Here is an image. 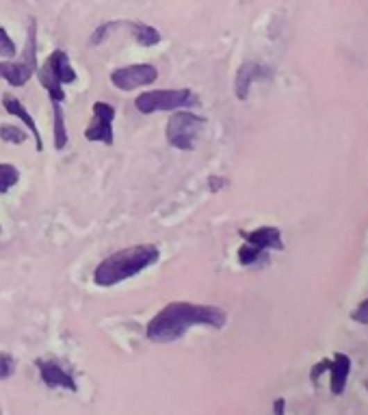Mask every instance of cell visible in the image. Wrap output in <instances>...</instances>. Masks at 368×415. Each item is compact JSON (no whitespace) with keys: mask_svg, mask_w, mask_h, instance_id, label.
<instances>
[{"mask_svg":"<svg viewBox=\"0 0 368 415\" xmlns=\"http://www.w3.org/2000/svg\"><path fill=\"white\" fill-rule=\"evenodd\" d=\"M228 323L226 310L217 305H199L187 300H174L165 305L145 327V335L154 344H172L193 327L224 329Z\"/></svg>","mask_w":368,"mask_h":415,"instance_id":"obj_1","label":"cell"},{"mask_svg":"<svg viewBox=\"0 0 368 415\" xmlns=\"http://www.w3.org/2000/svg\"><path fill=\"white\" fill-rule=\"evenodd\" d=\"M160 260V249L156 244H133V247L119 249L106 255L94 271V284L100 288H113L122 281L131 279L145 269L154 266Z\"/></svg>","mask_w":368,"mask_h":415,"instance_id":"obj_2","label":"cell"},{"mask_svg":"<svg viewBox=\"0 0 368 415\" xmlns=\"http://www.w3.org/2000/svg\"><path fill=\"white\" fill-rule=\"evenodd\" d=\"M37 81L46 89L50 102H65V85L76 83V69L72 67L65 50L50 52L48 59L37 67Z\"/></svg>","mask_w":368,"mask_h":415,"instance_id":"obj_3","label":"cell"},{"mask_svg":"<svg viewBox=\"0 0 368 415\" xmlns=\"http://www.w3.org/2000/svg\"><path fill=\"white\" fill-rule=\"evenodd\" d=\"M204 128L206 117L197 115L189 108H178L172 110L167 126H165V137H167V143L180 149V152H191V149H195V141L199 139Z\"/></svg>","mask_w":368,"mask_h":415,"instance_id":"obj_4","label":"cell"},{"mask_svg":"<svg viewBox=\"0 0 368 415\" xmlns=\"http://www.w3.org/2000/svg\"><path fill=\"white\" fill-rule=\"evenodd\" d=\"M199 98L191 89H154V91H143L137 96L135 106L141 115H152V112L162 110H178V108H191L197 106Z\"/></svg>","mask_w":368,"mask_h":415,"instance_id":"obj_5","label":"cell"},{"mask_svg":"<svg viewBox=\"0 0 368 415\" xmlns=\"http://www.w3.org/2000/svg\"><path fill=\"white\" fill-rule=\"evenodd\" d=\"M117 110L113 104L108 102H94V110H91V121L85 130V139L91 143H104L113 145L115 143V132H113V121H115Z\"/></svg>","mask_w":368,"mask_h":415,"instance_id":"obj_6","label":"cell"},{"mask_svg":"<svg viewBox=\"0 0 368 415\" xmlns=\"http://www.w3.org/2000/svg\"><path fill=\"white\" fill-rule=\"evenodd\" d=\"M158 81V69L152 63H135L110 71V83L119 91H135Z\"/></svg>","mask_w":368,"mask_h":415,"instance_id":"obj_7","label":"cell"},{"mask_svg":"<svg viewBox=\"0 0 368 415\" xmlns=\"http://www.w3.org/2000/svg\"><path fill=\"white\" fill-rule=\"evenodd\" d=\"M273 78V69L262 65V63H256V61H245L236 71V78H234V93H236V100L245 102L249 98V89L253 83H260V81H269Z\"/></svg>","mask_w":368,"mask_h":415,"instance_id":"obj_8","label":"cell"},{"mask_svg":"<svg viewBox=\"0 0 368 415\" xmlns=\"http://www.w3.org/2000/svg\"><path fill=\"white\" fill-rule=\"evenodd\" d=\"M37 370H40V379L50 389H67V391H78V385L74 381V376L57 362L52 359H37Z\"/></svg>","mask_w":368,"mask_h":415,"instance_id":"obj_9","label":"cell"},{"mask_svg":"<svg viewBox=\"0 0 368 415\" xmlns=\"http://www.w3.org/2000/svg\"><path fill=\"white\" fill-rule=\"evenodd\" d=\"M245 242L253 244V247L262 249V251H284V238L282 232L278 228H273V225H262V228H258L253 232H245L241 230L238 232Z\"/></svg>","mask_w":368,"mask_h":415,"instance_id":"obj_10","label":"cell"},{"mask_svg":"<svg viewBox=\"0 0 368 415\" xmlns=\"http://www.w3.org/2000/svg\"><path fill=\"white\" fill-rule=\"evenodd\" d=\"M40 65L31 63L24 56H20V61H0V81H7L11 87H24L33 76Z\"/></svg>","mask_w":368,"mask_h":415,"instance_id":"obj_11","label":"cell"},{"mask_svg":"<svg viewBox=\"0 0 368 415\" xmlns=\"http://www.w3.org/2000/svg\"><path fill=\"white\" fill-rule=\"evenodd\" d=\"M3 106H5V110L9 112L11 117H15V119H20L22 124H24V128L31 132L33 135V139H35V149L37 152H44V139H42V132H40V128H37V124H35V119H33V115L26 110V106L17 100V98H13V96H3Z\"/></svg>","mask_w":368,"mask_h":415,"instance_id":"obj_12","label":"cell"},{"mask_svg":"<svg viewBox=\"0 0 368 415\" xmlns=\"http://www.w3.org/2000/svg\"><path fill=\"white\" fill-rule=\"evenodd\" d=\"M329 387L334 396H342L346 389L349 374H351V357L344 353H336L329 359Z\"/></svg>","mask_w":368,"mask_h":415,"instance_id":"obj_13","label":"cell"},{"mask_svg":"<svg viewBox=\"0 0 368 415\" xmlns=\"http://www.w3.org/2000/svg\"><path fill=\"white\" fill-rule=\"evenodd\" d=\"M119 28H126L133 40L143 48H154L162 42V35L158 33V28L139 20H119Z\"/></svg>","mask_w":368,"mask_h":415,"instance_id":"obj_14","label":"cell"},{"mask_svg":"<svg viewBox=\"0 0 368 415\" xmlns=\"http://www.w3.org/2000/svg\"><path fill=\"white\" fill-rule=\"evenodd\" d=\"M52 115H54V126H52V137H54V149L63 152L67 147V128H65V115H63V106L61 102H52Z\"/></svg>","mask_w":368,"mask_h":415,"instance_id":"obj_15","label":"cell"},{"mask_svg":"<svg viewBox=\"0 0 368 415\" xmlns=\"http://www.w3.org/2000/svg\"><path fill=\"white\" fill-rule=\"evenodd\" d=\"M267 260H269L267 251L253 247V244H249V242L241 244V249H238V264H241V266H253V264L267 262Z\"/></svg>","mask_w":368,"mask_h":415,"instance_id":"obj_16","label":"cell"},{"mask_svg":"<svg viewBox=\"0 0 368 415\" xmlns=\"http://www.w3.org/2000/svg\"><path fill=\"white\" fill-rule=\"evenodd\" d=\"M20 182V171L17 167L9 164V162H0V195L9 193L13 186H17Z\"/></svg>","mask_w":368,"mask_h":415,"instance_id":"obj_17","label":"cell"},{"mask_svg":"<svg viewBox=\"0 0 368 415\" xmlns=\"http://www.w3.org/2000/svg\"><path fill=\"white\" fill-rule=\"evenodd\" d=\"M119 28V20H108V22H104V24H100L94 33H91V37H89V46L91 48H96V46H100V44H104L110 35H113V31H117Z\"/></svg>","mask_w":368,"mask_h":415,"instance_id":"obj_18","label":"cell"},{"mask_svg":"<svg viewBox=\"0 0 368 415\" xmlns=\"http://www.w3.org/2000/svg\"><path fill=\"white\" fill-rule=\"evenodd\" d=\"M0 141L11 143V145H22L26 141V130L13 124H3L0 126Z\"/></svg>","mask_w":368,"mask_h":415,"instance_id":"obj_19","label":"cell"},{"mask_svg":"<svg viewBox=\"0 0 368 415\" xmlns=\"http://www.w3.org/2000/svg\"><path fill=\"white\" fill-rule=\"evenodd\" d=\"M15 54H17L15 42L9 37V33L0 26V56H3V59H13Z\"/></svg>","mask_w":368,"mask_h":415,"instance_id":"obj_20","label":"cell"},{"mask_svg":"<svg viewBox=\"0 0 368 415\" xmlns=\"http://www.w3.org/2000/svg\"><path fill=\"white\" fill-rule=\"evenodd\" d=\"M15 374V359L9 353H0V381H7Z\"/></svg>","mask_w":368,"mask_h":415,"instance_id":"obj_21","label":"cell"},{"mask_svg":"<svg viewBox=\"0 0 368 415\" xmlns=\"http://www.w3.org/2000/svg\"><path fill=\"white\" fill-rule=\"evenodd\" d=\"M351 320H356L360 325H368V298H364L362 303L351 312Z\"/></svg>","mask_w":368,"mask_h":415,"instance_id":"obj_22","label":"cell"},{"mask_svg":"<svg viewBox=\"0 0 368 415\" xmlns=\"http://www.w3.org/2000/svg\"><path fill=\"white\" fill-rule=\"evenodd\" d=\"M329 370V359H321L315 368H312V372H310V381L312 383H319V379H321V374H325Z\"/></svg>","mask_w":368,"mask_h":415,"instance_id":"obj_23","label":"cell"},{"mask_svg":"<svg viewBox=\"0 0 368 415\" xmlns=\"http://www.w3.org/2000/svg\"><path fill=\"white\" fill-rule=\"evenodd\" d=\"M208 186H210V193H219L221 188L228 186V180L219 178V176H210V180H208Z\"/></svg>","mask_w":368,"mask_h":415,"instance_id":"obj_24","label":"cell"},{"mask_svg":"<svg viewBox=\"0 0 368 415\" xmlns=\"http://www.w3.org/2000/svg\"><path fill=\"white\" fill-rule=\"evenodd\" d=\"M273 413H284V398H278L273 405Z\"/></svg>","mask_w":368,"mask_h":415,"instance_id":"obj_25","label":"cell"},{"mask_svg":"<svg viewBox=\"0 0 368 415\" xmlns=\"http://www.w3.org/2000/svg\"><path fill=\"white\" fill-rule=\"evenodd\" d=\"M364 387H366V389H368V379H366V381H364Z\"/></svg>","mask_w":368,"mask_h":415,"instance_id":"obj_26","label":"cell"},{"mask_svg":"<svg viewBox=\"0 0 368 415\" xmlns=\"http://www.w3.org/2000/svg\"><path fill=\"white\" fill-rule=\"evenodd\" d=\"M0 232H3V230H0Z\"/></svg>","mask_w":368,"mask_h":415,"instance_id":"obj_27","label":"cell"}]
</instances>
